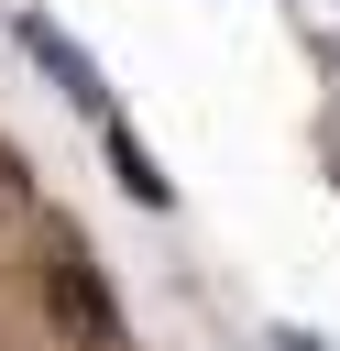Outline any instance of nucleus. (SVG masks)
Wrapping results in <instances>:
<instances>
[{"mask_svg":"<svg viewBox=\"0 0 340 351\" xmlns=\"http://www.w3.org/2000/svg\"><path fill=\"white\" fill-rule=\"evenodd\" d=\"M22 44H33V66H44V77H55V88L77 99V110H110V99H99V66H88V55H77V44L55 33V22H22Z\"/></svg>","mask_w":340,"mask_h":351,"instance_id":"2","label":"nucleus"},{"mask_svg":"<svg viewBox=\"0 0 340 351\" xmlns=\"http://www.w3.org/2000/svg\"><path fill=\"white\" fill-rule=\"evenodd\" d=\"M44 307H55V340H66V351H110V340H121V307H110V285H99V274H88L66 241L44 252Z\"/></svg>","mask_w":340,"mask_h":351,"instance_id":"1","label":"nucleus"},{"mask_svg":"<svg viewBox=\"0 0 340 351\" xmlns=\"http://www.w3.org/2000/svg\"><path fill=\"white\" fill-rule=\"evenodd\" d=\"M263 351H329V340H318V329H274Z\"/></svg>","mask_w":340,"mask_h":351,"instance_id":"4","label":"nucleus"},{"mask_svg":"<svg viewBox=\"0 0 340 351\" xmlns=\"http://www.w3.org/2000/svg\"><path fill=\"white\" fill-rule=\"evenodd\" d=\"M99 132H110V165H121V186H132V197H143V208H165V197H175V186H165V176H154V154H143V143H132V132H121V121H110V110H99Z\"/></svg>","mask_w":340,"mask_h":351,"instance_id":"3","label":"nucleus"}]
</instances>
